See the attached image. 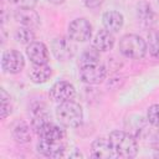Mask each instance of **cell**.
<instances>
[{"mask_svg": "<svg viewBox=\"0 0 159 159\" xmlns=\"http://www.w3.org/2000/svg\"><path fill=\"white\" fill-rule=\"evenodd\" d=\"M108 140L116 153V157L119 158H134L138 153L137 140L129 133L123 130H113Z\"/></svg>", "mask_w": 159, "mask_h": 159, "instance_id": "1", "label": "cell"}, {"mask_svg": "<svg viewBox=\"0 0 159 159\" xmlns=\"http://www.w3.org/2000/svg\"><path fill=\"white\" fill-rule=\"evenodd\" d=\"M56 117L62 125L68 128H76L81 125L83 120V111L78 103L73 101H67L57 106Z\"/></svg>", "mask_w": 159, "mask_h": 159, "instance_id": "2", "label": "cell"}, {"mask_svg": "<svg viewBox=\"0 0 159 159\" xmlns=\"http://www.w3.org/2000/svg\"><path fill=\"white\" fill-rule=\"evenodd\" d=\"M147 42L138 35L128 34L124 35L119 41V51L128 58L139 60L147 53Z\"/></svg>", "mask_w": 159, "mask_h": 159, "instance_id": "3", "label": "cell"}, {"mask_svg": "<svg viewBox=\"0 0 159 159\" xmlns=\"http://www.w3.org/2000/svg\"><path fill=\"white\" fill-rule=\"evenodd\" d=\"M106 75H107V70L99 62L81 66V70H80L81 80L84 83H88V84H98V83H101L106 78Z\"/></svg>", "mask_w": 159, "mask_h": 159, "instance_id": "4", "label": "cell"}, {"mask_svg": "<svg viewBox=\"0 0 159 159\" xmlns=\"http://www.w3.org/2000/svg\"><path fill=\"white\" fill-rule=\"evenodd\" d=\"M68 36L77 42H84L92 36V25L86 19H75L68 25Z\"/></svg>", "mask_w": 159, "mask_h": 159, "instance_id": "5", "label": "cell"}, {"mask_svg": "<svg viewBox=\"0 0 159 159\" xmlns=\"http://www.w3.org/2000/svg\"><path fill=\"white\" fill-rule=\"evenodd\" d=\"M1 67L7 73H19L25 67V58L21 52L16 50H7L2 53Z\"/></svg>", "mask_w": 159, "mask_h": 159, "instance_id": "6", "label": "cell"}, {"mask_svg": "<svg viewBox=\"0 0 159 159\" xmlns=\"http://www.w3.org/2000/svg\"><path fill=\"white\" fill-rule=\"evenodd\" d=\"M75 96H76V89L73 84H71L67 81H58L50 89L51 99L58 104L67 101H72Z\"/></svg>", "mask_w": 159, "mask_h": 159, "instance_id": "7", "label": "cell"}, {"mask_svg": "<svg viewBox=\"0 0 159 159\" xmlns=\"http://www.w3.org/2000/svg\"><path fill=\"white\" fill-rule=\"evenodd\" d=\"M37 150L45 157L48 158H60L63 157L66 150L65 140H53V139H42L40 138L37 143Z\"/></svg>", "mask_w": 159, "mask_h": 159, "instance_id": "8", "label": "cell"}, {"mask_svg": "<svg viewBox=\"0 0 159 159\" xmlns=\"http://www.w3.org/2000/svg\"><path fill=\"white\" fill-rule=\"evenodd\" d=\"M51 50H52L53 56L58 61H66V60H68V58H71L73 56L75 50H76V46L68 39L57 37V39H55L52 41Z\"/></svg>", "mask_w": 159, "mask_h": 159, "instance_id": "9", "label": "cell"}, {"mask_svg": "<svg viewBox=\"0 0 159 159\" xmlns=\"http://www.w3.org/2000/svg\"><path fill=\"white\" fill-rule=\"evenodd\" d=\"M26 55L35 65H46L48 62V50L42 42H31L26 48Z\"/></svg>", "mask_w": 159, "mask_h": 159, "instance_id": "10", "label": "cell"}, {"mask_svg": "<svg viewBox=\"0 0 159 159\" xmlns=\"http://www.w3.org/2000/svg\"><path fill=\"white\" fill-rule=\"evenodd\" d=\"M40 138L42 139H53V140H65L66 138V132L62 127L51 123L50 120L42 124L36 132H35Z\"/></svg>", "mask_w": 159, "mask_h": 159, "instance_id": "11", "label": "cell"}, {"mask_svg": "<svg viewBox=\"0 0 159 159\" xmlns=\"http://www.w3.org/2000/svg\"><path fill=\"white\" fill-rule=\"evenodd\" d=\"M91 154L93 158H99V159H109L116 157V153L109 140L104 138H97L93 140L91 145Z\"/></svg>", "mask_w": 159, "mask_h": 159, "instance_id": "12", "label": "cell"}, {"mask_svg": "<svg viewBox=\"0 0 159 159\" xmlns=\"http://www.w3.org/2000/svg\"><path fill=\"white\" fill-rule=\"evenodd\" d=\"M15 20L17 22H20L22 26H26V27H36L40 25V16L39 14L32 10V9H22V7H19L15 14Z\"/></svg>", "mask_w": 159, "mask_h": 159, "instance_id": "13", "label": "cell"}, {"mask_svg": "<svg viewBox=\"0 0 159 159\" xmlns=\"http://www.w3.org/2000/svg\"><path fill=\"white\" fill-rule=\"evenodd\" d=\"M137 19L143 27H152L155 22V14L147 1H140L137 5Z\"/></svg>", "mask_w": 159, "mask_h": 159, "instance_id": "14", "label": "cell"}, {"mask_svg": "<svg viewBox=\"0 0 159 159\" xmlns=\"http://www.w3.org/2000/svg\"><path fill=\"white\" fill-rule=\"evenodd\" d=\"M102 22L104 29L113 34L122 29L124 19H123V15L118 11H107L102 16Z\"/></svg>", "mask_w": 159, "mask_h": 159, "instance_id": "15", "label": "cell"}, {"mask_svg": "<svg viewBox=\"0 0 159 159\" xmlns=\"http://www.w3.org/2000/svg\"><path fill=\"white\" fill-rule=\"evenodd\" d=\"M114 46V36L108 30H99L93 39V47L98 51H109Z\"/></svg>", "mask_w": 159, "mask_h": 159, "instance_id": "16", "label": "cell"}, {"mask_svg": "<svg viewBox=\"0 0 159 159\" xmlns=\"http://www.w3.org/2000/svg\"><path fill=\"white\" fill-rule=\"evenodd\" d=\"M30 78L34 83H45L52 75L51 67L46 65H35L32 63V67L30 68Z\"/></svg>", "mask_w": 159, "mask_h": 159, "instance_id": "17", "label": "cell"}, {"mask_svg": "<svg viewBox=\"0 0 159 159\" xmlns=\"http://www.w3.org/2000/svg\"><path fill=\"white\" fill-rule=\"evenodd\" d=\"M12 137L17 143L25 144L31 140V133H30V127L25 122H17L12 127Z\"/></svg>", "mask_w": 159, "mask_h": 159, "instance_id": "18", "label": "cell"}, {"mask_svg": "<svg viewBox=\"0 0 159 159\" xmlns=\"http://www.w3.org/2000/svg\"><path fill=\"white\" fill-rule=\"evenodd\" d=\"M15 40L20 43H24V45H30L31 42H34L35 40V34L34 31L31 30V27H20L15 31Z\"/></svg>", "mask_w": 159, "mask_h": 159, "instance_id": "19", "label": "cell"}, {"mask_svg": "<svg viewBox=\"0 0 159 159\" xmlns=\"http://www.w3.org/2000/svg\"><path fill=\"white\" fill-rule=\"evenodd\" d=\"M0 118L5 119L10 113H11V98L10 94H7V92L1 88L0 91Z\"/></svg>", "mask_w": 159, "mask_h": 159, "instance_id": "20", "label": "cell"}, {"mask_svg": "<svg viewBox=\"0 0 159 159\" xmlns=\"http://www.w3.org/2000/svg\"><path fill=\"white\" fill-rule=\"evenodd\" d=\"M147 47H148V50H149L152 56L159 57V31L158 30H152L148 34Z\"/></svg>", "mask_w": 159, "mask_h": 159, "instance_id": "21", "label": "cell"}, {"mask_svg": "<svg viewBox=\"0 0 159 159\" xmlns=\"http://www.w3.org/2000/svg\"><path fill=\"white\" fill-rule=\"evenodd\" d=\"M96 62H99V51L96 47L87 48L82 53L81 60H80V65L81 66L89 65V63H96Z\"/></svg>", "mask_w": 159, "mask_h": 159, "instance_id": "22", "label": "cell"}, {"mask_svg": "<svg viewBox=\"0 0 159 159\" xmlns=\"http://www.w3.org/2000/svg\"><path fill=\"white\" fill-rule=\"evenodd\" d=\"M147 119L150 124L154 127H159V103L153 104L148 108L147 112Z\"/></svg>", "mask_w": 159, "mask_h": 159, "instance_id": "23", "label": "cell"}, {"mask_svg": "<svg viewBox=\"0 0 159 159\" xmlns=\"http://www.w3.org/2000/svg\"><path fill=\"white\" fill-rule=\"evenodd\" d=\"M14 5L22 7V9H34L37 0H10Z\"/></svg>", "mask_w": 159, "mask_h": 159, "instance_id": "24", "label": "cell"}, {"mask_svg": "<svg viewBox=\"0 0 159 159\" xmlns=\"http://www.w3.org/2000/svg\"><path fill=\"white\" fill-rule=\"evenodd\" d=\"M103 0H84V5L89 9H94V7H98L99 5H102Z\"/></svg>", "mask_w": 159, "mask_h": 159, "instance_id": "25", "label": "cell"}, {"mask_svg": "<svg viewBox=\"0 0 159 159\" xmlns=\"http://www.w3.org/2000/svg\"><path fill=\"white\" fill-rule=\"evenodd\" d=\"M47 1L51 2V4H56V5H57V4H62L65 0H47Z\"/></svg>", "mask_w": 159, "mask_h": 159, "instance_id": "26", "label": "cell"}, {"mask_svg": "<svg viewBox=\"0 0 159 159\" xmlns=\"http://www.w3.org/2000/svg\"><path fill=\"white\" fill-rule=\"evenodd\" d=\"M158 1H159V0H158Z\"/></svg>", "mask_w": 159, "mask_h": 159, "instance_id": "27", "label": "cell"}]
</instances>
